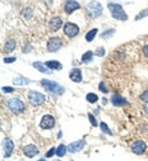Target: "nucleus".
Wrapping results in <instances>:
<instances>
[{
    "label": "nucleus",
    "instance_id": "nucleus-1",
    "mask_svg": "<svg viewBox=\"0 0 148 161\" xmlns=\"http://www.w3.org/2000/svg\"><path fill=\"white\" fill-rule=\"evenodd\" d=\"M107 8H109V10H110V14H111V16L114 18V19H116V20H120V21H127L128 19V16H127L126 11L124 10V8L120 5V4H117V3H107Z\"/></svg>",
    "mask_w": 148,
    "mask_h": 161
},
{
    "label": "nucleus",
    "instance_id": "nucleus-2",
    "mask_svg": "<svg viewBox=\"0 0 148 161\" xmlns=\"http://www.w3.org/2000/svg\"><path fill=\"white\" fill-rule=\"evenodd\" d=\"M41 86H42L46 91H48L51 93H56L58 96H61V94L64 93V87H62L59 83H57L54 80H41Z\"/></svg>",
    "mask_w": 148,
    "mask_h": 161
},
{
    "label": "nucleus",
    "instance_id": "nucleus-3",
    "mask_svg": "<svg viewBox=\"0 0 148 161\" xmlns=\"http://www.w3.org/2000/svg\"><path fill=\"white\" fill-rule=\"evenodd\" d=\"M86 13H88L89 18L98 19L103 15V6L99 1H90L86 6Z\"/></svg>",
    "mask_w": 148,
    "mask_h": 161
},
{
    "label": "nucleus",
    "instance_id": "nucleus-4",
    "mask_svg": "<svg viewBox=\"0 0 148 161\" xmlns=\"http://www.w3.org/2000/svg\"><path fill=\"white\" fill-rule=\"evenodd\" d=\"M8 108L13 113H15V114H21V113L25 112V109H26L23 102L20 101L19 98H10L8 101Z\"/></svg>",
    "mask_w": 148,
    "mask_h": 161
},
{
    "label": "nucleus",
    "instance_id": "nucleus-5",
    "mask_svg": "<svg viewBox=\"0 0 148 161\" xmlns=\"http://www.w3.org/2000/svg\"><path fill=\"white\" fill-rule=\"evenodd\" d=\"M27 99L28 102L32 104V105H41L46 101V97L44 94L40 93V92H36V91H30L28 94H27Z\"/></svg>",
    "mask_w": 148,
    "mask_h": 161
},
{
    "label": "nucleus",
    "instance_id": "nucleus-6",
    "mask_svg": "<svg viewBox=\"0 0 148 161\" xmlns=\"http://www.w3.org/2000/svg\"><path fill=\"white\" fill-rule=\"evenodd\" d=\"M63 32L65 36L73 39L79 34V27H78V25H75L73 22H65L63 26Z\"/></svg>",
    "mask_w": 148,
    "mask_h": 161
},
{
    "label": "nucleus",
    "instance_id": "nucleus-7",
    "mask_svg": "<svg viewBox=\"0 0 148 161\" xmlns=\"http://www.w3.org/2000/svg\"><path fill=\"white\" fill-rule=\"evenodd\" d=\"M62 39L61 37H51L47 42V50L49 52H57L62 47Z\"/></svg>",
    "mask_w": 148,
    "mask_h": 161
},
{
    "label": "nucleus",
    "instance_id": "nucleus-8",
    "mask_svg": "<svg viewBox=\"0 0 148 161\" xmlns=\"http://www.w3.org/2000/svg\"><path fill=\"white\" fill-rule=\"evenodd\" d=\"M147 150V144L143 140H136L131 145V151L136 155H141Z\"/></svg>",
    "mask_w": 148,
    "mask_h": 161
},
{
    "label": "nucleus",
    "instance_id": "nucleus-9",
    "mask_svg": "<svg viewBox=\"0 0 148 161\" xmlns=\"http://www.w3.org/2000/svg\"><path fill=\"white\" fill-rule=\"evenodd\" d=\"M54 125H56L54 117H52V115H49V114L43 115L42 119H41V123H40V126H41L42 129H44V130L52 129V128H54Z\"/></svg>",
    "mask_w": 148,
    "mask_h": 161
},
{
    "label": "nucleus",
    "instance_id": "nucleus-10",
    "mask_svg": "<svg viewBox=\"0 0 148 161\" xmlns=\"http://www.w3.org/2000/svg\"><path fill=\"white\" fill-rule=\"evenodd\" d=\"M14 141L11 139H4L3 141V149H4V158H10L14 151Z\"/></svg>",
    "mask_w": 148,
    "mask_h": 161
},
{
    "label": "nucleus",
    "instance_id": "nucleus-11",
    "mask_svg": "<svg viewBox=\"0 0 148 161\" xmlns=\"http://www.w3.org/2000/svg\"><path fill=\"white\" fill-rule=\"evenodd\" d=\"M84 146H85L84 140H77L74 141V142H70L68 145V151L72 153V154H75V153H79L80 150H83Z\"/></svg>",
    "mask_w": 148,
    "mask_h": 161
},
{
    "label": "nucleus",
    "instance_id": "nucleus-12",
    "mask_svg": "<svg viewBox=\"0 0 148 161\" xmlns=\"http://www.w3.org/2000/svg\"><path fill=\"white\" fill-rule=\"evenodd\" d=\"M62 24H63V21L59 16H54L48 21V29L51 31H58L62 27Z\"/></svg>",
    "mask_w": 148,
    "mask_h": 161
},
{
    "label": "nucleus",
    "instance_id": "nucleus-13",
    "mask_svg": "<svg viewBox=\"0 0 148 161\" xmlns=\"http://www.w3.org/2000/svg\"><path fill=\"white\" fill-rule=\"evenodd\" d=\"M80 8V4L75 0H67L64 4V11L67 14H72L74 10H78Z\"/></svg>",
    "mask_w": 148,
    "mask_h": 161
},
{
    "label": "nucleus",
    "instance_id": "nucleus-14",
    "mask_svg": "<svg viewBox=\"0 0 148 161\" xmlns=\"http://www.w3.org/2000/svg\"><path fill=\"white\" fill-rule=\"evenodd\" d=\"M22 151H23V154H25V156H27V158H35L36 155H38V149H37V146H35V145H32V144H30V145H26L23 149H22Z\"/></svg>",
    "mask_w": 148,
    "mask_h": 161
},
{
    "label": "nucleus",
    "instance_id": "nucleus-15",
    "mask_svg": "<svg viewBox=\"0 0 148 161\" xmlns=\"http://www.w3.org/2000/svg\"><path fill=\"white\" fill-rule=\"evenodd\" d=\"M69 78L70 80L75 82V83H80L83 80V75H82V71L79 68H73L70 72H69Z\"/></svg>",
    "mask_w": 148,
    "mask_h": 161
},
{
    "label": "nucleus",
    "instance_id": "nucleus-16",
    "mask_svg": "<svg viewBox=\"0 0 148 161\" xmlns=\"http://www.w3.org/2000/svg\"><path fill=\"white\" fill-rule=\"evenodd\" d=\"M111 103H112L114 107H124V105H127V104H128V102H127L125 98H122L120 94H112V97H111Z\"/></svg>",
    "mask_w": 148,
    "mask_h": 161
},
{
    "label": "nucleus",
    "instance_id": "nucleus-17",
    "mask_svg": "<svg viewBox=\"0 0 148 161\" xmlns=\"http://www.w3.org/2000/svg\"><path fill=\"white\" fill-rule=\"evenodd\" d=\"M44 64H46V66H47V67H48L51 71H53V69H54V71H61V69L63 68L62 63H61V62H58V61H53V60L47 61Z\"/></svg>",
    "mask_w": 148,
    "mask_h": 161
},
{
    "label": "nucleus",
    "instance_id": "nucleus-18",
    "mask_svg": "<svg viewBox=\"0 0 148 161\" xmlns=\"http://www.w3.org/2000/svg\"><path fill=\"white\" fill-rule=\"evenodd\" d=\"M32 66H33L36 69H38L40 72H42V73H47V75H51V73H52V71H51L44 63H42V62H33Z\"/></svg>",
    "mask_w": 148,
    "mask_h": 161
},
{
    "label": "nucleus",
    "instance_id": "nucleus-19",
    "mask_svg": "<svg viewBox=\"0 0 148 161\" xmlns=\"http://www.w3.org/2000/svg\"><path fill=\"white\" fill-rule=\"evenodd\" d=\"M15 47H16V42H15L14 40H9L5 42L4 51H5L6 53H10V52H13V51L15 50Z\"/></svg>",
    "mask_w": 148,
    "mask_h": 161
},
{
    "label": "nucleus",
    "instance_id": "nucleus-20",
    "mask_svg": "<svg viewBox=\"0 0 148 161\" xmlns=\"http://www.w3.org/2000/svg\"><path fill=\"white\" fill-rule=\"evenodd\" d=\"M13 83H14L15 86H26V84H30L31 80L25 78V77H16V78L13 80Z\"/></svg>",
    "mask_w": 148,
    "mask_h": 161
},
{
    "label": "nucleus",
    "instance_id": "nucleus-21",
    "mask_svg": "<svg viewBox=\"0 0 148 161\" xmlns=\"http://www.w3.org/2000/svg\"><path fill=\"white\" fill-rule=\"evenodd\" d=\"M96 35H98V29H91V30H89V31L86 32V35H85V41H86V42H91V41L95 39Z\"/></svg>",
    "mask_w": 148,
    "mask_h": 161
},
{
    "label": "nucleus",
    "instance_id": "nucleus-22",
    "mask_svg": "<svg viewBox=\"0 0 148 161\" xmlns=\"http://www.w3.org/2000/svg\"><path fill=\"white\" fill-rule=\"evenodd\" d=\"M68 153V146H65L64 144H61L58 147H57V151H56V155L58 158H63L64 155Z\"/></svg>",
    "mask_w": 148,
    "mask_h": 161
},
{
    "label": "nucleus",
    "instance_id": "nucleus-23",
    "mask_svg": "<svg viewBox=\"0 0 148 161\" xmlns=\"http://www.w3.org/2000/svg\"><path fill=\"white\" fill-rule=\"evenodd\" d=\"M93 56H94V52L93 51H86L84 55L82 56V63H89L93 61Z\"/></svg>",
    "mask_w": 148,
    "mask_h": 161
},
{
    "label": "nucleus",
    "instance_id": "nucleus-24",
    "mask_svg": "<svg viewBox=\"0 0 148 161\" xmlns=\"http://www.w3.org/2000/svg\"><path fill=\"white\" fill-rule=\"evenodd\" d=\"M85 99L89 102V103H96L99 98H98V96L95 93H88L86 97H85Z\"/></svg>",
    "mask_w": 148,
    "mask_h": 161
},
{
    "label": "nucleus",
    "instance_id": "nucleus-25",
    "mask_svg": "<svg viewBox=\"0 0 148 161\" xmlns=\"http://www.w3.org/2000/svg\"><path fill=\"white\" fill-rule=\"evenodd\" d=\"M147 16H148V8H147V9H143V10H141V11L138 13V15L135 18V20L140 21L141 19H143V18H147Z\"/></svg>",
    "mask_w": 148,
    "mask_h": 161
},
{
    "label": "nucleus",
    "instance_id": "nucleus-26",
    "mask_svg": "<svg viewBox=\"0 0 148 161\" xmlns=\"http://www.w3.org/2000/svg\"><path fill=\"white\" fill-rule=\"evenodd\" d=\"M100 128H101V130H103V133H105V134H107V135H112V131L109 129V126L106 125V123H104V121H101L100 123Z\"/></svg>",
    "mask_w": 148,
    "mask_h": 161
},
{
    "label": "nucleus",
    "instance_id": "nucleus-27",
    "mask_svg": "<svg viewBox=\"0 0 148 161\" xmlns=\"http://www.w3.org/2000/svg\"><path fill=\"white\" fill-rule=\"evenodd\" d=\"M22 16H23L25 19H30V18L32 16V10H31L30 8H26V9H23V13H22Z\"/></svg>",
    "mask_w": 148,
    "mask_h": 161
},
{
    "label": "nucleus",
    "instance_id": "nucleus-28",
    "mask_svg": "<svg viewBox=\"0 0 148 161\" xmlns=\"http://www.w3.org/2000/svg\"><path fill=\"white\" fill-rule=\"evenodd\" d=\"M114 34H115V29H109V30H106L105 32L101 34V37H103V39H106V37H110V36L114 35Z\"/></svg>",
    "mask_w": 148,
    "mask_h": 161
},
{
    "label": "nucleus",
    "instance_id": "nucleus-29",
    "mask_svg": "<svg viewBox=\"0 0 148 161\" xmlns=\"http://www.w3.org/2000/svg\"><path fill=\"white\" fill-rule=\"evenodd\" d=\"M88 118H89V120H90V124L93 125V126H98V121H96V118L91 114V113H89L88 114Z\"/></svg>",
    "mask_w": 148,
    "mask_h": 161
},
{
    "label": "nucleus",
    "instance_id": "nucleus-30",
    "mask_svg": "<svg viewBox=\"0 0 148 161\" xmlns=\"http://www.w3.org/2000/svg\"><path fill=\"white\" fill-rule=\"evenodd\" d=\"M95 55H96V56H99V57H103V56L105 55V48H104V47H101V46H100V47H98V48H96V51H95Z\"/></svg>",
    "mask_w": 148,
    "mask_h": 161
},
{
    "label": "nucleus",
    "instance_id": "nucleus-31",
    "mask_svg": "<svg viewBox=\"0 0 148 161\" xmlns=\"http://www.w3.org/2000/svg\"><path fill=\"white\" fill-rule=\"evenodd\" d=\"M56 151H57V147H51V149H49V151H47V154H46V158H47V159L52 158V156L56 154Z\"/></svg>",
    "mask_w": 148,
    "mask_h": 161
},
{
    "label": "nucleus",
    "instance_id": "nucleus-32",
    "mask_svg": "<svg viewBox=\"0 0 148 161\" xmlns=\"http://www.w3.org/2000/svg\"><path fill=\"white\" fill-rule=\"evenodd\" d=\"M141 101L143 102V103H146V104H148V91H145L142 94H141Z\"/></svg>",
    "mask_w": 148,
    "mask_h": 161
},
{
    "label": "nucleus",
    "instance_id": "nucleus-33",
    "mask_svg": "<svg viewBox=\"0 0 148 161\" xmlns=\"http://www.w3.org/2000/svg\"><path fill=\"white\" fill-rule=\"evenodd\" d=\"M99 89H100V92H103V93H107V92H109L107 88H106V86L104 84V82H100V83H99Z\"/></svg>",
    "mask_w": 148,
    "mask_h": 161
},
{
    "label": "nucleus",
    "instance_id": "nucleus-34",
    "mask_svg": "<svg viewBox=\"0 0 148 161\" xmlns=\"http://www.w3.org/2000/svg\"><path fill=\"white\" fill-rule=\"evenodd\" d=\"M1 91H3L4 93H13L15 89H14V88H11V87H3V88H1Z\"/></svg>",
    "mask_w": 148,
    "mask_h": 161
},
{
    "label": "nucleus",
    "instance_id": "nucleus-35",
    "mask_svg": "<svg viewBox=\"0 0 148 161\" xmlns=\"http://www.w3.org/2000/svg\"><path fill=\"white\" fill-rule=\"evenodd\" d=\"M14 61H16V57H5L4 58V63H13Z\"/></svg>",
    "mask_w": 148,
    "mask_h": 161
},
{
    "label": "nucleus",
    "instance_id": "nucleus-36",
    "mask_svg": "<svg viewBox=\"0 0 148 161\" xmlns=\"http://www.w3.org/2000/svg\"><path fill=\"white\" fill-rule=\"evenodd\" d=\"M143 53H145L146 57H148V45H146V46L143 47Z\"/></svg>",
    "mask_w": 148,
    "mask_h": 161
},
{
    "label": "nucleus",
    "instance_id": "nucleus-37",
    "mask_svg": "<svg viewBox=\"0 0 148 161\" xmlns=\"http://www.w3.org/2000/svg\"><path fill=\"white\" fill-rule=\"evenodd\" d=\"M145 112L148 114V104H146V107H145Z\"/></svg>",
    "mask_w": 148,
    "mask_h": 161
},
{
    "label": "nucleus",
    "instance_id": "nucleus-38",
    "mask_svg": "<svg viewBox=\"0 0 148 161\" xmlns=\"http://www.w3.org/2000/svg\"><path fill=\"white\" fill-rule=\"evenodd\" d=\"M37 161H46L44 159H41V160H37Z\"/></svg>",
    "mask_w": 148,
    "mask_h": 161
},
{
    "label": "nucleus",
    "instance_id": "nucleus-39",
    "mask_svg": "<svg viewBox=\"0 0 148 161\" xmlns=\"http://www.w3.org/2000/svg\"><path fill=\"white\" fill-rule=\"evenodd\" d=\"M56 161H58V160H56Z\"/></svg>",
    "mask_w": 148,
    "mask_h": 161
}]
</instances>
